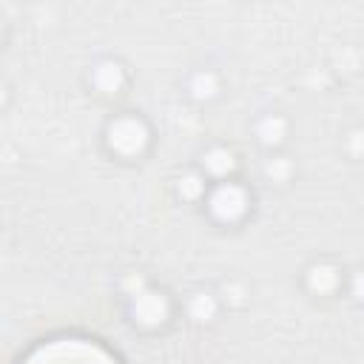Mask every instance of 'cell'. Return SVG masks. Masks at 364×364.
<instances>
[{
	"label": "cell",
	"instance_id": "5",
	"mask_svg": "<svg viewBox=\"0 0 364 364\" xmlns=\"http://www.w3.org/2000/svg\"><path fill=\"white\" fill-rule=\"evenodd\" d=\"M347 264L338 262L336 256H310L301 267H299V290L304 293V299H310L313 304H330L344 299V287H347Z\"/></svg>",
	"mask_w": 364,
	"mask_h": 364
},
{
	"label": "cell",
	"instance_id": "13",
	"mask_svg": "<svg viewBox=\"0 0 364 364\" xmlns=\"http://www.w3.org/2000/svg\"><path fill=\"white\" fill-rule=\"evenodd\" d=\"M344 145V154H347V159H353V162H358L361 159V142H364V136H361V128H353L344 139H341Z\"/></svg>",
	"mask_w": 364,
	"mask_h": 364
},
{
	"label": "cell",
	"instance_id": "12",
	"mask_svg": "<svg viewBox=\"0 0 364 364\" xmlns=\"http://www.w3.org/2000/svg\"><path fill=\"white\" fill-rule=\"evenodd\" d=\"M216 293H219L225 310H239V307H245V304H247V296H250L247 287H245V282H239V279H228V282L216 284Z\"/></svg>",
	"mask_w": 364,
	"mask_h": 364
},
{
	"label": "cell",
	"instance_id": "1",
	"mask_svg": "<svg viewBox=\"0 0 364 364\" xmlns=\"http://www.w3.org/2000/svg\"><path fill=\"white\" fill-rule=\"evenodd\" d=\"M97 142L105 159H111L114 165L134 168L154 154L156 128L145 111L119 105V108H111V114L102 119L97 131Z\"/></svg>",
	"mask_w": 364,
	"mask_h": 364
},
{
	"label": "cell",
	"instance_id": "2",
	"mask_svg": "<svg viewBox=\"0 0 364 364\" xmlns=\"http://www.w3.org/2000/svg\"><path fill=\"white\" fill-rule=\"evenodd\" d=\"M122 316L134 333L142 336H162L179 321L176 293L165 284H156L145 276H131L122 290Z\"/></svg>",
	"mask_w": 364,
	"mask_h": 364
},
{
	"label": "cell",
	"instance_id": "8",
	"mask_svg": "<svg viewBox=\"0 0 364 364\" xmlns=\"http://www.w3.org/2000/svg\"><path fill=\"white\" fill-rule=\"evenodd\" d=\"M247 134H250V142L256 145L259 154H276V151H290L296 125H293V117L287 111H282V108H262L250 119Z\"/></svg>",
	"mask_w": 364,
	"mask_h": 364
},
{
	"label": "cell",
	"instance_id": "7",
	"mask_svg": "<svg viewBox=\"0 0 364 364\" xmlns=\"http://www.w3.org/2000/svg\"><path fill=\"white\" fill-rule=\"evenodd\" d=\"M176 88H179V97L185 102H191L196 108H208V105H213V102H219L225 97L228 77L213 63H196V65L182 71Z\"/></svg>",
	"mask_w": 364,
	"mask_h": 364
},
{
	"label": "cell",
	"instance_id": "10",
	"mask_svg": "<svg viewBox=\"0 0 364 364\" xmlns=\"http://www.w3.org/2000/svg\"><path fill=\"white\" fill-rule=\"evenodd\" d=\"M299 179V162L290 151L262 154L259 159V182L273 191H287Z\"/></svg>",
	"mask_w": 364,
	"mask_h": 364
},
{
	"label": "cell",
	"instance_id": "6",
	"mask_svg": "<svg viewBox=\"0 0 364 364\" xmlns=\"http://www.w3.org/2000/svg\"><path fill=\"white\" fill-rule=\"evenodd\" d=\"M191 165L208 179V182H225L245 176V159L242 151L228 139H210L196 148Z\"/></svg>",
	"mask_w": 364,
	"mask_h": 364
},
{
	"label": "cell",
	"instance_id": "14",
	"mask_svg": "<svg viewBox=\"0 0 364 364\" xmlns=\"http://www.w3.org/2000/svg\"><path fill=\"white\" fill-rule=\"evenodd\" d=\"M11 100H14V88H11V82L6 77H0V114L11 105Z\"/></svg>",
	"mask_w": 364,
	"mask_h": 364
},
{
	"label": "cell",
	"instance_id": "9",
	"mask_svg": "<svg viewBox=\"0 0 364 364\" xmlns=\"http://www.w3.org/2000/svg\"><path fill=\"white\" fill-rule=\"evenodd\" d=\"M176 304H179V318L196 330L216 327L222 321V316L228 313L216 287H210V284H196V287L185 290L182 296H176Z\"/></svg>",
	"mask_w": 364,
	"mask_h": 364
},
{
	"label": "cell",
	"instance_id": "15",
	"mask_svg": "<svg viewBox=\"0 0 364 364\" xmlns=\"http://www.w3.org/2000/svg\"><path fill=\"white\" fill-rule=\"evenodd\" d=\"M9 37H11V23H9V14L0 9V51L9 46Z\"/></svg>",
	"mask_w": 364,
	"mask_h": 364
},
{
	"label": "cell",
	"instance_id": "11",
	"mask_svg": "<svg viewBox=\"0 0 364 364\" xmlns=\"http://www.w3.org/2000/svg\"><path fill=\"white\" fill-rule=\"evenodd\" d=\"M208 188H210V182L191 162L185 168H179L173 173V179H171V196H173V202L182 205V208H193V210H199Z\"/></svg>",
	"mask_w": 364,
	"mask_h": 364
},
{
	"label": "cell",
	"instance_id": "4",
	"mask_svg": "<svg viewBox=\"0 0 364 364\" xmlns=\"http://www.w3.org/2000/svg\"><path fill=\"white\" fill-rule=\"evenodd\" d=\"M82 88L88 97L108 108H119L134 88V68L119 54H97L82 68Z\"/></svg>",
	"mask_w": 364,
	"mask_h": 364
},
{
	"label": "cell",
	"instance_id": "3",
	"mask_svg": "<svg viewBox=\"0 0 364 364\" xmlns=\"http://www.w3.org/2000/svg\"><path fill=\"white\" fill-rule=\"evenodd\" d=\"M256 205H259L256 185L245 176H236L225 182H210L199 205V213L216 230H242L253 219Z\"/></svg>",
	"mask_w": 364,
	"mask_h": 364
}]
</instances>
